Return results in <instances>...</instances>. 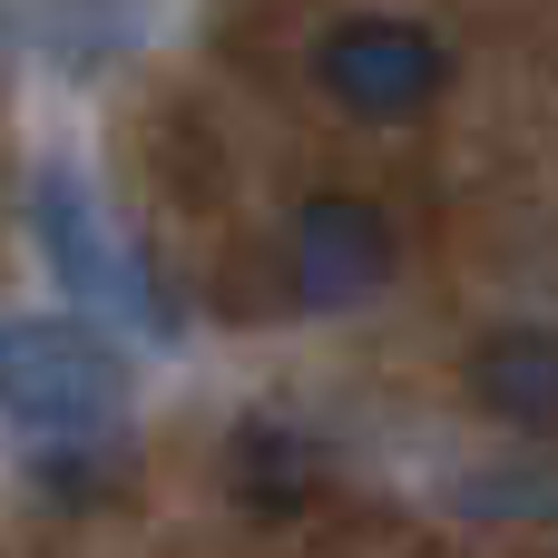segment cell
Listing matches in <instances>:
<instances>
[{
  "label": "cell",
  "instance_id": "cell-5",
  "mask_svg": "<svg viewBox=\"0 0 558 558\" xmlns=\"http://www.w3.org/2000/svg\"><path fill=\"white\" fill-rule=\"evenodd\" d=\"M471 392L481 412H500L510 432H549L558 422V333L549 324H500L471 353Z\"/></svg>",
  "mask_w": 558,
  "mask_h": 558
},
{
  "label": "cell",
  "instance_id": "cell-2",
  "mask_svg": "<svg viewBox=\"0 0 558 558\" xmlns=\"http://www.w3.org/2000/svg\"><path fill=\"white\" fill-rule=\"evenodd\" d=\"M314 78H324L353 118H412V108L441 98L451 49H441L422 20H383V10H363V20H333V29H324Z\"/></svg>",
  "mask_w": 558,
  "mask_h": 558
},
{
  "label": "cell",
  "instance_id": "cell-1",
  "mask_svg": "<svg viewBox=\"0 0 558 558\" xmlns=\"http://www.w3.org/2000/svg\"><path fill=\"white\" fill-rule=\"evenodd\" d=\"M118 402H128V373L88 324H0V412L10 422L78 441V432L118 422Z\"/></svg>",
  "mask_w": 558,
  "mask_h": 558
},
{
  "label": "cell",
  "instance_id": "cell-3",
  "mask_svg": "<svg viewBox=\"0 0 558 558\" xmlns=\"http://www.w3.org/2000/svg\"><path fill=\"white\" fill-rule=\"evenodd\" d=\"M29 226H39V255L59 265L69 294H88V304H108V314H147L137 255L118 245V226L98 216V196H88L69 167H39V177H29Z\"/></svg>",
  "mask_w": 558,
  "mask_h": 558
},
{
  "label": "cell",
  "instance_id": "cell-6",
  "mask_svg": "<svg viewBox=\"0 0 558 558\" xmlns=\"http://www.w3.org/2000/svg\"><path fill=\"white\" fill-rule=\"evenodd\" d=\"M235 490H245L255 510H294V500L314 490V441H294V432L255 422V432L235 441Z\"/></svg>",
  "mask_w": 558,
  "mask_h": 558
},
{
  "label": "cell",
  "instance_id": "cell-4",
  "mask_svg": "<svg viewBox=\"0 0 558 558\" xmlns=\"http://www.w3.org/2000/svg\"><path fill=\"white\" fill-rule=\"evenodd\" d=\"M392 275V226H383V206H363V196H314L304 216H294V294L304 304H363L373 284Z\"/></svg>",
  "mask_w": 558,
  "mask_h": 558
}]
</instances>
